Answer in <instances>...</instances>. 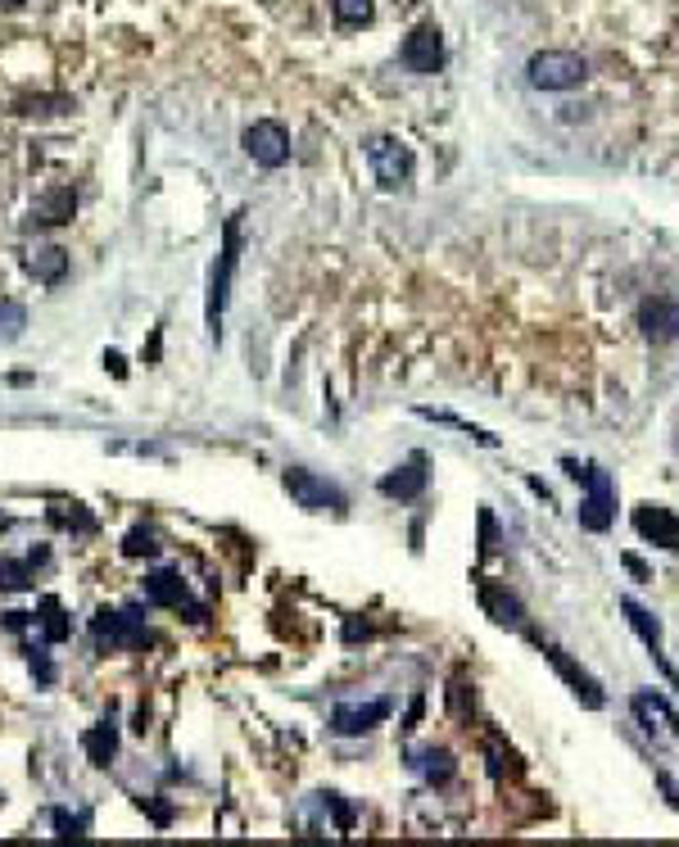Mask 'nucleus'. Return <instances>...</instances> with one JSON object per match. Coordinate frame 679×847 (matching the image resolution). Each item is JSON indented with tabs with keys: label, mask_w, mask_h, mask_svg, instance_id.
Returning a JSON list of instances; mask_svg holds the SVG:
<instances>
[{
	"label": "nucleus",
	"mask_w": 679,
	"mask_h": 847,
	"mask_svg": "<svg viewBox=\"0 0 679 847\" xmlns=\"http://www.w3.org/2000/svg\"><path fill=\"white\" fill-rule=\"evenodd\" d=\"M386 716H390V698H371V703H340L331 712V729L345 734V739H354V734L376 729Z\"/></svg>",
	"instance_id": "obj_14"
},
{
	"label": "nucleus",
	"mask_w": 679,
	"mask_h": 847,
	"mask_svg": "<svg viewBox=\"0 0 679 847\" xmlns=\"http://www.w3.org/2000/svg\"><path fill=\"white\" fill-rule=\"evenodd\" d=\"M422 417H431V422H444V426H458V431H467L476 445H485V449H499V439L489 435V431H480V426H471V422H463V417H453V413H435V409H418Z\"/></svg>",
	"instance_id": "obj_24"
},
{
	"label": "nucleus",
	"mask_w": 679,
	"mask_h": 847,
	"mask_svg": "<svg viewBox=\"0 0 679 847\" xmlns=\"http://www.w3.org/2000/svg\"><path fill=\"white\" fill-rule=\"evenodd\" d=\"M422 490H426V462H422V458H412V462L394 467L390 476H381V494H386V499L412 503V499H422Z\"/></svg>",
	"instance_id": "obj_17"
},
{
	"label": "nucleus",
	"mask_w": 679,
	"mask_h": 847,
	"mask_svg": "<svg viewBox=\"0 0 679 847\" xmlns=\"http://www.w3.org/2000/svg\"><path fill=\"white\" fill-rule=\"evenodd\" d=\"M27 326V309L19 300H0V341H19Z\"/></svg>",
	"instance_id": "obj_22"
},
{
	"label": "nucleus",
	"mask_w": 679,
	"mask_h": 847,
	"mask_svg": "<svg viewBox=\"0 0 679 847\" xmlns=\"http://www.w3.org/2000/svg\"><path fill=\"white\" fill-rule=\"evenodd\" d=\"M412 770H422L426 776V784H448L453 780V753H444V748H422V753H412V761H408Z\"/></svg>",
	"instance_id": "obj_21"
},
{
	"label": "nucleus",
	"mask_w": 679,
	"mask_h": 847,
	"mask_svg": "<svg viewBox=\"0 0 679 847\" xmlns=\"http://www.w3.org/2000/svg\"><path fill=\"white\" fill-rule=\"evenodd\" d=\"M245 155L263 168H281L290 159V132L272 119H258L254 127H245Z\"/></svg>",
	"instance_id": "obj_7"
},
{
	"label": "nucleus",
	"mask_w": 679,
	"mask_h": 847,
	"mask_svg": "<svg viewBox=\"0 0 679 847\" xmlns=\"http://www.w3.org/2000/svg\"><path fill=\"white\" fill-rule=\"evenodd\" d=\"M625 571H630L634 580H653V571H648L644 562H638V558H630V554H625Z\"/></svg>",
	"instance_id": "obj_28"
},
{
	"label": "nucleus",
	"mask_w": 679,
	"mask_h": 847,
	"mask_svg": "<svg viewBox=\"0 0 679 847\" xmlns=\"http://www.w3.org/2000/svg\"><path fill=\"white\" fill-rule=\"evenodd\" d=\"M236 245H241V213L226 223V245H222V259L213 268V290H209V326H213V336H218V322H222V309H226V294H232Z\"/></svg>",
	"instance_id": "obj_8"
},
{
	"label": "nucleus",
	"mask_w": 679,
	"mask_h": 847,
	"mask_svg": "<svg viewBox=\"0 0 679 847\" xmlns=\"http://www.w3.org/2000/svg\"><path fill=\"white\" fill-rule=\"evenodd\" d=\"M42 635H46L51 644L68 639V621H64V608H59L55 599H46V603H42Z\"/></svg>",
	"instance_id": "obj_25"
},
{
	"label": "nucleus",
	"mask_w": 679,
	"mask_h": 847,
	"mask_svg": "<svg viewBox=\"0 0 679 847\" xmlns=\"http://www.w3.org/2000/svg\"><path fill=\"white\" fill-rule=\"evenodd\" d=\"M0 5H23V0H0Z\"/></svg>",
	"instance_id": "obj_30"
},
{
	"label": "nucleus",
	"mask_w": 679,
	"mask_h": 847,
	"mask_svg": "<svg viewBox=\"0 0 679 847\" xmlns=\"http://www.w3.org/2000/svg\"><path fill=\"white\" fill-rule=\"evenodd\" d=\"M23 264H27V272H32L36 281L55 286V281H64V272H68V254H64L59 245H36Z\"/></svg>",
	"instance_id": "obj_19"
},
{
	"label": "nucleus",
	"mask_w": 679,
	"mask_h": 847,
	"mask_svg": "<svg viewBox=\"0 0 679 847\" xmlns=\"http://www.w3.org/2000/svg\"><path fill=\"white\" fill-rule=\"evenodd\" d=\"M535 644H539V653H544V657L553 661V671H557V676H561L566 684H571V693L580 698V703H585L589 712H598L602 703H608V693H602V684H598V680H593V676H589V671L580 667V661H571V657H566V653L557 648V644H548L544 635H539Z\"/></svg>",
	"instance_id": "obj_5"
},
{
	"label": "nucleus",
	"mask_w": 679,
	"mask_h": 847,
	"mask_svg": "<svg viewBox=\"0 0 679 847\" xmlns=\"http://www.w3.org/2000/svg\"><path fill=\"white\" fill-rule=\"evenodd\" d=\"M661 793L670 798V806L679 812V780H670V776H661Z\"/></svg>",
	"instance_id": "obj_29"
},
{
	"label": "nucleus",
	"mask_w": 679,
	"mask_h": 847,
	"mask_svg": "<svg viewBox=\"0 0 679 847\" xmlns=\"http://www.w3.org/2000/svg\"><path fill=\"white\" fill-rule=\"evenodd\" d=\"M367 164H371V177L381 181V191H403L412 181V168H418V155H412V145L399 136H371Z\"/></svg>",
	"instance_id": "obj_3"
},
{
	"label": "nucleus",
	"mask_w": 679,
	"mask_h": 847,
	"mask_svg": "<svg viewBox=\"0 0 679 847\" xmlns=\"http://www.w3.org/2000/svg\"><path fill=\"white\" fill-rule=\"evenodd\" d=\"M634 531L644 539H653L657 548H666V554L679 548V517L666 503H638L634 508Z\"/></svg>",
	"instance_id": "obj_13"
},
{
	"label": "nucleus",
	"mask_w": 679,
	"mask_h": 847,
	"mask_svg": "<svg viewBox=\"0 0 679 847\" xmlns=\"http://www.w3.org/2000/svg\"><path fill=\"white\" fill-rule=\"evenodd\" d=\"M630 712H634V721L644 725L648 734H666V739H675V744H679V716H675V707L666 703L661 693L638 689V693L630 698Z\"/></svg>",
	"instance_id": "obj_12"
},
{
	"label": "nucleus",
	"mask_w": 679,
	"mask_h": 847,
	"mask_svg": "<svg viewBox=\"0 0 679 847\" xmlns=\"http://www.w3.org/2000/svg\"><path fill=\"white\" fill-rule=\"evenodd\" d=\"M82 748H87V761L104 770V766L113 761V753H119V725H113V721L91 725V729L82 734Z\"/></svg>",
	"instance_id": "obj_20"
},
{
	"label": "nucleus",
	"mask_w": 679,
	"mask_h": 847,
	"mask_svg": "<svg viewBox=\"0 0 679 847\" xmlns=\"http://www.w3.org/2000/svg\"><path fill=\"white\" fill-rule=\"evenodd\" d=\"M91 635H96L100 648H141V644H149V631L132 612H109V608L96 612Z\"/></svg>",
	"instance_id": "obj_9"
},
{
	"label": "nucleus",
	"mask_w": 679,
	"mask_h": 847,
	"mask_svg": "<svg viewBox=\"0 0 679 847\" xmlns=\"http://www.w3.org/2000/svg\"><path fill=\"white\" fill-rule=\"evenodd\" d=\"M638 326H644V336L653 341V345H670V341H679V304L675 300H648L644 309H638Z\"/></svg>",
	"instance_id": "obj_16"
},
{
	"label": "nucleus",
	"mask_w": 679,
	"mask_h": 847,
	"mask_svg": "<svg viewBox=\"0 0 679 847\" xmlns=\"http://www.w3.org/2000/svg\"><path fill=\"white\" fill-rule=\"evenodd\" d=\"M480 608L494 616V625H508V631H516V635H525V639H539V635H535V625H531V616H525V608L508 594V589L485 584V589H480Z\"/></svg>",
	"instance_id": "obj_15"
},
{
	"label": "nucleus",
	"mask_w": 679,
	"mask_h": 847,
	"mask_svg": "<svg viewBox=\"0 0 679 847\" xmlns=\"http://www.w3.org/2000/svg\"><path fill=\"white\" fill-rule=\"evenodd\" d=\"M403 68L408 73H418V78H431V73L444 68V32L435 23H422L418 32H408V42L399 51Z\"/></svg>",
	"instance_id": "obj_6"
},
{
	"label": "nucleus",
	"mask_w": 679,
	"mask_h": 847,
	"mask_svg": "<svg viewBox=\"0 0 679 847\" xmlns=\"http://www.w3.org/2000/svg\"><path fill=\"white\" fill-rule=\"evenodd\" d=\"M561 467H566V476H571L576 486H585V499H580V526L593 531V535L612 531V522H616V486H612V476L602 471V467H593V462L580 467V462H571V458H566Z\"/></svg>",
	"instance_id": "obj_1"
},
{
	"label": "nucleus",
	"mask_w": 679,
	"mask_h": 847,
	"mask_svg": "<svg viewBox=\"0 0 679 847\" xmlns=\"http://www.w3.org/2000/svg\"><path fill=\"white\" fill-rule=\"evenodd\" d=\"M621 612H625V621H630V631H634L638 639H644V644H648V653L657 657V667H661V676L670 680V689H679V671L666 661V648H661V621H657L648 608H638L634 599H621Z\"/></svg>",
	"instance_id": "obj_11"
},
{
	"label": "nucleus",
	"mask_w": 679,
	"mask_h": 847,
	"mask_svg": "<svg viewBox=\"0 0 679 847\" xmlns=\"http://www.w3.org/2000/svg\"><path fill=\"white\" fill-rule=\"evenodd\" d=\"M123 554H127V558H155L159 544H155V535H149V531H132L127 544H123Z\"/></svg>",
	"instance_id": "obj_26"
},
{
	"label": "nucleus",
	"mask_w": 679,
	"mask_h": 847,
	"mask_svg": "<svg viewBox=\"0 0 679 847\" xmlns=\"http://www.w3.org/2000/svg\"><path fill=\"white\" fill-rule=\"evenodd\" d=\"M145 599L149 603H159V608H172V612H186L191 621H204V608L191 599V589H186V580L177 571H155L145 580Z\"/></svg>",
	"instance_id": "obj_10"
},
{
	"label": "nucleus",
	"mask_w": 679,
	"mask_h": 847,
	"mask_svg": "<svg viewBox=\"0 0 679 847\" xmlns=\"http://www.w3.org/2000/svg\"><path fill=\"white\" fill-rule=\"evenodd\" d=\"M281 486H286V494H290L299 508H309V512H345V508H349V499L340 494L331 481H322V476H313V471H304V467H290V471L281 476Z\"/></svg>",
	"instance_id": "obj_4"
},
{
	"label": "nucleus",
	"mask_w": 679,
	"mask_h": 847,
	"mask_svg": "<svg viewBox=\"0 0 679 847\" xmlns=\"http://www.w3.org/2000/svg\"><path fill=\"white\" fill-rule=\"evenodd\" d=\"M589 78V59L576 51H539L525 64V82L535 91H576Z\"/></svg>",
	"instance_id": "obj_2"
},
{
	"label": "nucleus",
	"mask_w": 679,
	"mask_h": 847,
	"mask_svg": "<svg viewBox=\"0 0 679 847\" xmlns=\"http://www.w3.org/2000/svg\"><path fill=\"white\" fill-rule=\"evenodd\" d=\"M73 209H78V196H73L68 187H55V191H46L42 200L32 204V223L36 227H64L73 218Z\"/></svg>",
	"instance_id": "obj_18"
},
{
	"label": "nucleus",
	"mask_w": 679,
	"mask_h": 847,
	"mask_svg": "<svg viewBox=\"0 0 679 847\" xmlns=\"http://www.w3.org/2000/svg\"><path fill=\"white\" fill-rule=\"evenodd\" d=\"M51 821H55V829H59L64 838H82V834H87V816H68V812H51Z\"/></svg>",
	"instance_id": "obj_27"
},
{
	"label": "nucleus",
	"mask_w": 679,
	"mask_h": 847,
	"mask_svg": "<svg viewBox=\"0 0 679 847\" xmlns=\"http://www.w3.org/2000/svg\"><path fill=\"white\" fill-rule=\"evenodd\" d=\"M331 14L340 27H358L371 19V0H331Z\"/></svg>",
	"instance_id": "obj_23"
}]
</instances>
